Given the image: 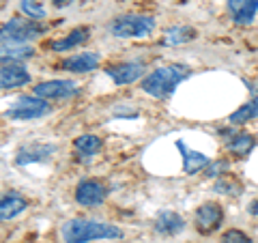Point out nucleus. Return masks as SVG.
Segmentation results:
<instances>
[{"label":"nucleus","mask_w":258,"mask_h":243,"mask_svg":"<svg viewBox=\"0 0 258 243\" xmlns=\"http://www.w3.org/2000/svg\"><path fill=\"white\" fill-rule=\"evenodd\" d=\"M123 230L114 224H106L99 220H84L76 217L62 226V239L64 243H88V241H101V239H120Z\"/></svg>","instance_id":"1"},{"label":"nucleus","mask_w":258,"mask_h":243,"mask_svg":"<svg viewBox=\"0 0 258 243\" xmlns=\"http://www.w3.org/2000/svg\"><path fill=\"white\" fill-rule=\"evenodd\" d=\"M189 67L185 65H161V67L153 69L151 74L142 80V91L155 97V99H166L174 93L183 80L189 78Z\"/></svg>","instance_id":"2"},{"label":"nucleus","mask_w":258,"mask_h":243,"mask_svg":"<svg viewBox=\"0 0 258 243\" xmlns=\"http://www.w3.org/2000/svg\"><path fill=\"white\" fill-rule=\"evenodd\" d=\"M153 28H155V18H151V15H138V13L118 15V18L110 24V32L120 39L147 37L153 32Z\"/></svg>","instance_id":"3"},{"label":"nucleus","mask_w":258,"mask_h":243,"mask_svg":"<svg viewBox=\"0 0 258 243\" xmlns=\"http://www.w3.org/2000/svg\"><path fill=\"white\" fill-rule=\"evenodd\" d=\"M52 108L47 99H41V97H20L15 99L13 108H9L5 112L7 118L11 120H32V118H41L45 114H50Z\"/></svg>","instance_id":"4"},{"label":"nucleus","mask_w":258,"mask_h":243,"mask_svg":"<svg viewBox=\"0 0 258 243\" xmlns=\"http://www.w3.org/2000/svg\"><path fill=\"white\" fill-rule=\"evenodd\" d=\"M43 32V26L32 18H13L3 26V41L11 43H26L30 39H37Z\"/></svg>","instance_id":"5"},{"label":"nucleus","mask_w":258,"mask_h":243,"mask_svg":"<svg viewBox=\"0 0 258 243\" xmlns=\"http://www.w3.org/2000/svg\"><path fill=\"white\" fill-rule=\"evenodd\" d=\"M78 84L71 80H47L35 86V95L41 99H69V97L78 95Z\"/></svg>","instance_id":"6"},{"label":"nucleus","mask_w":258,"mask_h":243,"mask_svg":"<svg viewBox=\"0 0 258 243\" xmlns=\"http://www.w3.org/2000/svg\"><path fill=\"white\" fill-rule=\"evenodd\" d=\"M106 196H108V188L101 181H95V179L80 181L78 188H76V200L82 207H97V205H101V202L106 200Z\"/></svg>","instance_id":"7"},{"label":"nucleus","mask_w":258,"mask_h":243,"mask_svg":"<svg viewBox=\"0 0 258 243\" xmlns=\"http://www.w3.org/2000/svg\"><path fill=\"white\" fill-rule=\"evenodd\" d=\"M224 220V211L217 202H205L196 211V230L203 234H211L213 230L220 228Z\"/></svg>","instance_id":"8"},{"label":"nucleus","mask_w":258,"mask_h":243,"mask_svg":"<svg viewBox=\"0 0 258 243\" xmlns=\"http://www.w3.org/2000/svg\"><path fill=\"white\" fill-rule=\"evenodd\" d=\"M106 74H108L112 80H114L118 86L132 84V82H136V80H138V78L144 74V65H142V63H136V60L108 65V67H106Z\"/></svg>","instance_id":"9"},{"label":"nucleus","mask_w":258,"mask_h":243,"mask_svg":"<svg viewBox=\"0 0 258 243\" xmlns=\"http://www.w3.org/2000/svg\"><path fill=\"white\" fill-rule=\"evenodd\" d=\"M30 82V74L26 71V67H22L20 63H3V69H0V86L5 88V91H9V88H18V86H24Z\"/></svg>","instance_id":"10"},{"label":"nucleus","mask_w":258,"mask_h":243,"mask_svg":"<svg viewBox=\"0 0 258 243\" xmlns=\"http://www.w3.org/2000/svg\"><path fill=\"white\" fill-rule=\"evenodd\" d=\"M97 65H99V54L82 52V54H74L69 58H64L60 63V69L71 71V74H88V71L97 69Z\"/></svg>","instance_id":"11"},{"label":"nucleus","mask_w":258,"mask_h":243,"mask_svg":"<svg viewBox=\"0 0 258 243\" xmlns=\"http://www.w3.org/2000/svg\"><path fill=\"white\" fill-rule=\"evenodd\" d=\"M54 151H56L54 144H28V147H22L18 151L15 164L28 166V164H35V161H45V159H50Z\"/></svg>","instance_id":"12"},{"label":"nucleus","mask_w":258,"mask_h":243,"mask_svg":"<svg viewBox=\"0 0 258 243\" xmlns=\"http://www.w3.org/2000/svg\"><path fill=\"white\" fill-rule=\"evenodd\" d=\"M228 11L232 15V22L235 24H252L254 15L258 11V0H228Z\"/></svg>","instance_id":"13"},{"label":"nucleus","mask_w":258,"mask_h":243,"mask_svg":"<svg viewBox=\"0 0 258 243\" xmlns=\"http://www.w3.org/2000/svg\"><path fill=\"white\" fill-rule=\"evenodd\" d=\"M185 228V222L181 215H176L174 211H161L155 220V230L164 237H174Z\"/></svg>","instance_id":"14"},{"label":"nucleus","mask_w":258,"mask_h":243,"mask_svg":"<svg viewBox=\"0 0 258 243\" xmlns=\"http://www.w3.org/2000/svg\"><path fill=\"white\" fill-rule=\"evenodd\" d=\"M176 149H179L181 155H183V170L187 174H196L203 168L209 166L207 155H203V153H198V151H189L187 147H185V142L179 140V142H176Z\"/></svg>","instance_id":"15"},{"label":"nucleus","mask_w":258,"mask_h":243,"mask_svg":"<svg viewBox=\"0 0 258 243\" xmlns=\"http://www.w3.org/2000/svg\"><path fill=\"white\" fill-rule=\"evenodd\" d=\"M256 138L252 134H232L226 138V151L232 153L237 157H245L249 155V151L254 149Z\"/></svg>","instance_id":"16"},{"label":"nucleus","mask_w":258,"mask_h":243,"mask_svg":"<svg viewBox=\"0 0 258 243\" xmlns=\"http://www.w3.org/2000/svg\"><path fill=\"white\" fill-rule=\"evenodd\" d=\"M74 147H76V153L82 159H91L95 157L97 153L101 151V138L99 136H95V134H84V136H80L76 138V142H74Z\"/></svg>","instance_id":"17"},{"label":"nucleus","mask_w":258,"mask_h":243,"mask_svg":"<svg viewBox=\"0 0 258 243\" xmlns=\"http://www.w3.org/2000/svg\"><path fill=\"white\" fill-rule=\"evenodd\" d=\"M28 202L24 200L20 194H9V196H5L3 202H0V217L7 222V220H13L15 215H20L26 211Z\"/></svg>","instance_id":"18"},{"label":"nucleus","mask_w":258,"mask_h":243,"mask_svg":"<svg viewBox=\"0 0 258 243\" xmlns=\"http://www.w3.org/2000/svg\"><path fill=\"white\" fill-rule=\"evenodd\" d=\"M88 30L86 26H80V28H74L69 32L64 39H58V41H54L50 47L54 52H67V50H74V47H78L80 43H84L86 39H88Z\"/></svg>","instance_id":"19"},{"label":"nucleus","mask_w":258,"mask_h":243,"mask_svg":"<svg viewBox=\"0 0 258 243\" xmlns=\"http://www.w3.org/2000/svg\"><path fill=\"white\" fill-rule=\"evenodd\" d=\"M196 39V30L191 26H172L166 30V37H164V43L166 45H181V43H187Z\"/></svg>","instance_id":"20"},{"label":"nucleus","mask_w":258,"mask_h":243,"mask_svg":"<svg viewBox=\"0 0 258 243\" xmlns=\"http://www.w3.org/2000/svg\"><path fill=\"white\" fill-rule=\"evenodd\" d=\"M258 118V97L254 99H249L245 106H241L237 112H232L230 114V125H243V123H249V120Z\"/></svg>","instance_id":"21"},{"label":"nucleus","mask_w":258,"mask_h":243,"mask_svg":"<svg viewBox=\"0 0 258 243\" xmlns=\"http://www.w3.org/2000/svg\"><path fill=\"white\" fill-rule=\"evenodd\" d=\"M32 50L26 43H11V41H3V60H22V58H30Z\"/></svg>","instance_id":"22"},{"label":"nucleus","mask_w":258,"mask_h":243,"mask_svg":"<svg viewBox=\"0 0 258 243\" xmlns=\"http://www.w3.org/2000/svg\"><path fill=\"white\" fill-rule=\"evenodd\" d=\"M20 9L32 20H43L45 18L43 0H20Z\"/></svg>","instance_id":"23"},{"label":"nucleus","mask_w":258,"mask_h":243,"mask_svg":"<svg viewBox=\"0 0 258 243\" xmlns=\"http://www.w3.org/2000/svg\"><path fill=\"white\" fill-rule=\"evenodd\" d=\"M222 243H252L249 237L241 230H226L222 234Z\"/></svg>","instance_id":"24"},{"label":"nucleus","mask_w":258,"mask_h":243,"mask_svg":"<svg viewBox=\"0 0 258 243\" xmlns=\"http://www.w3.org/2000/svg\"><path fill=\"white\" fill-rule=\"evenodd\" d=\"M215 192H220V194H241V185L239 183H235V181H217L215 183Z\"/></svg>","instance_id":"25"},{"label":"nucleus","mask_w":258,"mask_h":243,"mask_svg":"<svg viewBox=\"0 0 258 243\" xmlns=\"http://www.w3.org/2000/svg\"><path fill=\"white\" fill-rule=\"evenodd\" d=\"M226 170H228V164H226V161H215V164H209L207 176H220L222 172H226Z\"/></svg>","instance_id":"26"},{"label":"nucleus","mask_w":258,"mask_h":243,"mask_svg":"<svg viewBox=\"0 0 258 243\" xmlns=\"http://www.w3.org/2000/svg\"><path fill=\"white\" fill-rule=\"evenodd\" d=\"M74 0H52V5L54 7H67V5H71Z\"/></svg>","instance_id":"27"},{"label":"nucleus","mask_w":258,"mask_h":243,"mask_svg":"<svg viewBox=\"0 0 258 243\" xmlns=\"http://www.w3.org/2000/svg\"><path fill=\"white\" fill-rule=\"evenodd\" d=\"M252 213L258 215V202H254V205H252Z\"/></svg>","instance_id":"28"}]
</instances>
